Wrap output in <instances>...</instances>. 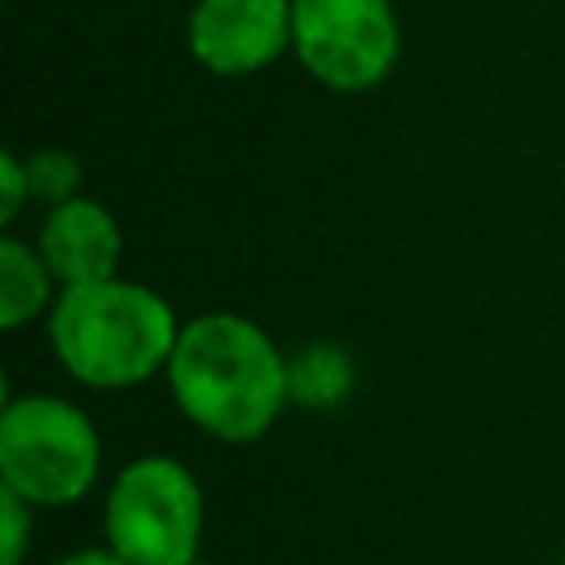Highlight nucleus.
<instances>
[{
  "label": "nucleus",
  "instance_id": "nucleus-1",
  "mask_svg": "<svg viewBox=\"0 0 565 565\" xmlns=\"http://www.w3.org/2000/svg\"><path fill=\"white\" fill-rule=\"evenodd\" d=\"M163 380L177 411L225 446L260 441L291 406L287 353L260 322L230 309L181 322Z\"/></svg>",
  "mask_w": 565,
  "mask_h": 565
},
{
  "label": "nucleus",
  "instance_id": "nucleus-2",
  "mask_svg": "<svg viewBox=\"0 0 565 565\" xmlns=\"http://www.w3.org/2000/svg\"><path fill=\"white\" fill-rule=\"evenodd\" d=\"M44 327L57 366L97 393L137 388L163 375L181 335L177 309L154 287L119 274L62 287Z\"/></svg>",
  "mask_w": 565,
  "mask_h": 565
},
{
  "label": "nucleus",
  "instance_id": "nucleus-3",
  "mask_svg": "<svg viewBox=\"0 0 565 565\" xmlns=\"http://www.w3.org/2000/svg\"><path fill=\"white\" fill-rule=\"evenodd\" d=\"M102 477V433L62 393H13L0 402V486L31 508H71Z\"/></svg>",
  "mask_w": 565,
  "mask_h": 565
},
{
  "label": "nucleus",
  "instance_id": "nucleus-4",
  "mask_svg": "<svg viewBox=\"0 0 565 565\" xmlns=\"http://www.w3.org/2000/svg\"><path fill=\"white\" fill-rule=\"evenodd\" d=\"M203 525H207L203 486L172 455H137L106 486V508H102L106 547H115L132 565L199 561Z\"/></svg>",
  "mask_w": 565,
  "mask_h": 565
},
{
  "label": "nucleus",
  "instance_id": "nucleus-5",
  "mask_svg": "<svg viewBox=\"0 0 565 565\" xmlns=\"http://www.w3.org/2000/svg\"><path fill=\"white\" fill-rule=\"evenodd\" d=\"M291 57L331 93L380 88L402 57L393 0H291Z\"/></svg>",
  "mask_w": 565,
  "mask_h": 565
},
{
  "label": "nucleus",
  "instance_id": "nucleus-6",
  "mask_svg": "<svg viewBox=\"0 0 565 565\" xmlns=\"http://www.w3.org/2000/svg\"><path fill=\"white\" fill-rule=\"evenodd\" d=\"M185 49L212 75H256L291 53V0H194Z\"/></svg>",
  "mask_w": 565,
  "mask_h": 565
},
{
  "label": "nucleus",
  "instance_id": "nucleus-7",
  "mask_svg": "<svg viewBox=\"0 0 565 565\" xmlns=\"http://www.w3.org/2000/svg\"><path fill=\"white\" fill-rule=\"evenodd\" d=\"M35 247L49 260L53 278L62 287H75V282H97V278L119 274L124 230L106 203L75 194L66 203L44 207V221L35 230Z\"/></svg>",
  "mask_w": 565,
  "mask_h": 565
},
{
  "label": "nucleus",
  "instance_id": "nucleus-8",
  "mask_svg": "<svg viewBox=\"0 0 565 565\" xmlns=\"http://www.w3.org/2000/svg\"><path fill=\"white\" fill-rule=\"evenodd\" d=\"M57 291H62V282L53 278L35 238L4 234L0 238V327L22 331L26 322L49 318Z\"/></svg>",
  "mask_w": 565,
  "mask_h": 565
},
{
  "label": "nucleus",
  "instance_id": "nucleus-9",
  "mask_svg": "<svg viewBox=\"0 0 565 565\" xmlns=\"http://www.w3.org/2000/svg\"><path fill=\"white\" fill-rule=\"evenodd\" d=\"M358 384L353 358L335 340H309L287 353V393L305 411H340Z\"/></svg>",
  "mask_w": 565,
  "mask_h": 565
},
{
  "label": "nucleus",
  "instance_id": "nucleus-10",
  "mask_svg": "<svg viewBox=\"0 0 565 565\" xmlns=\"http://www.w3.org/2000/svg\"><path fill=\"white\" fill-rule=\"evenodd\" d=\"M26 159V177H31V203H66L75 194H84V163L75 150L62 146H35L22 154Z\"/></svg>",
  "mask_w": 565,
  "mask_h": 565
},
{
  "label": "nucleus",
  "instance_id": "nucleus-11",
  "mask_svg": "<svg viewBox=\"0 0 565 565\" xmlns=\"http://www.w3.org/2000/svg\"><path fill=\"white\" fill-rule=\"evenodd\" d=\"M35 534V508L0 486V565H22Z\"/></svg>",
  "mask_w": 565,
  "mask_h": 565
},
{
  "label": "nucleus",
  "instance_id": "nucleus-12",
  "mask_svg": "<svg viewBox=\"0 0 565 565\" xmlns=\"http://www.w3.org/2000/svg\"><path fill=\"white\" fill-rule=\"evenodd\" d=\"M26 203H31L26 159H22L18 150H4V154H0V225H13Z\"/></svg>",
  "mask_w": 565,
  "mask_h": 565
},
{
  "label": "nucleus",
  "instance_id": "nucleus-13",
  "mask_svg": "<svg viewBox=\"0 0 565 565\" xmlns=\"http://www.w3.org/2000/svg\"><path fill=\"white\" fill-rule=\"evenodd\" d=\"M53 565H132V561H124L115 547H79V552L57 556Z\"/></svg>",
  "mask_w": 565,
  "mask_h": 565
},
{
  "label": "nucleus",
  "instance_id": "nucleus-14",
  "mask_svg": "<svg viewBox=\"0 0 565 565\" xmlns=\"http://www.w3.org/2000/svg\"><path fill=\"white\" fill-rule=\"evenodd\" d=\"M190 565H207V561H203V556H199V561H190Z\"/></svg>",
  "mask_w": 565,
  "mask_h": 565
},
{
  "label": "nucleus",
  "instance_id": "nucleus-15",
  "mask_svg": "<svg viewBox=\"0 0 565 565\" xmlns=\"http://www.w3.org/2000/svg\"><path fill=\"white\" fill-rule=\"evenodd\" d=\"M561 565H565V552H561Z\"/></svg>",
  "mask_w": 565,
  "mask_h": 565
}]
</instances>
